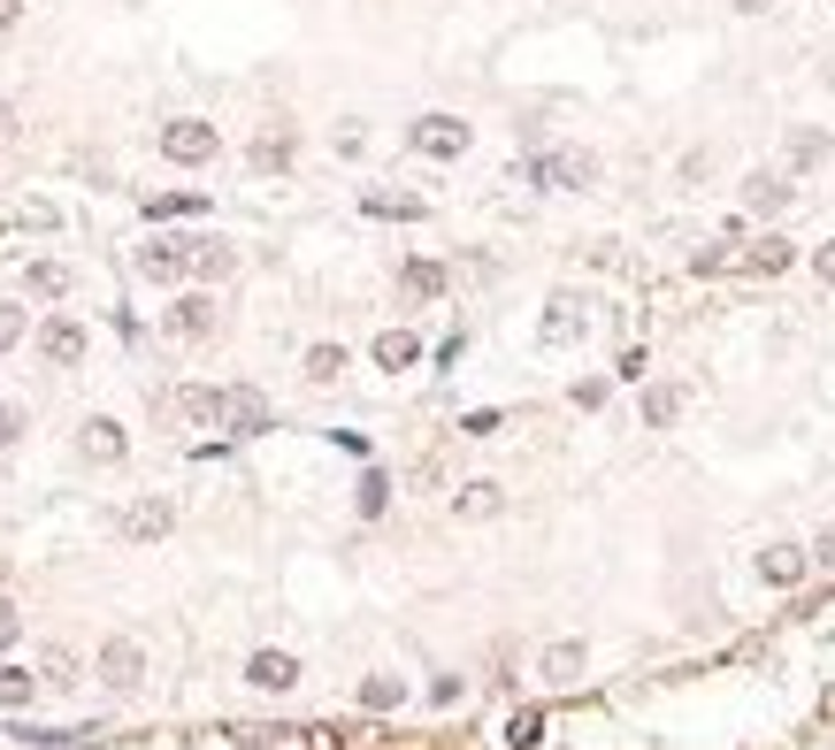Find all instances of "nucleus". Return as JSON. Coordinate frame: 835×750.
<instances>
[{"mask_svg":"<svg viewBox=\"0 0 835 750\" xmlns=\"http://www.w3.org/2000/svg\"><path fill=\"white\" fill-rule=\"evenodd\" d=\"M414 146L430 153V161H460V153H468V123H460V116H422V123H414Z\"/></svg>","mask_w":835,"mask_h":750,"instance_id":"obj_2","label":"nucleus"},{"mask_svg":"<svg viewBox=\"0 0 835 750\" xmlns=\"http://www.w3.org/2000/svg\"><path fill=\"white\" fill-rule=\"evenodd\" d=\"M39 352H46L54 368H77V360H85V329L62 314V322H46V329H39Z\"/></svg>","mask_w":835,"mask_h":750,"instance_id":"obj_6","label":"nucleus"},{"mask_svg":"<svg viewBox=\"0 0 835 750\" xmlns=\"http://www.w3.org/2000/svg\"><path fill=\"white\" fill-rule=\"evenodd\" d=\"M744 207H751V215H782V207H790V184H782V176H751V184H744Z\"/></svg>","mask_w":835,"mask_h":750,"instance_id":"obj_15","label":"nucleus"},{"mask_svg":"<svg viewBox=\"0 0 835 750\" xmlns=\"http://www.w3.org/2000/svg\"><path fill=\"white\" fill-rule=\"evenodd\" d=\"M15 8H23V0H0V31H8V23H15Z\"/></svg>","mask_w":835,"mask_h":750,"instance_id":"obj_40","label":"nucleus"},{"mask_svg":"<svg viewBox=\"0 0 835 750\" xmlns=\"http://www.w3.org/2000/svg\"><path fill=\"white\" fill-rule=\"evenodd\" d=\"M590 176H598L590 153H544V161H536V184H567V192H575V184H590Z\"/></svg>","mask_w":835,"mask_h":750,"instance_id":"obj_8","label":"nucleus"},{"mask_svg":"<svg viewBox=\"0 0 835 750\" xmlns=\"http://www.w3.org/2000/svg\"><path fill=\"white\" fill-rule=\"evenodd\" d=\"M736 8H744V15H767V8H774V0H736Z\"/></svg>","mask_w":835,"mask_h":750,"instance_id":"obj_38","label":"nucleus"},{"mask_svg":"<svg viewBox=\"0 0 835 750\" xmlns=\"http://www.w3.org/2000/svg\"><path fill=\"white\" fill-rule=\"evenodd\" d=\"M215 430H230V437H253V430H269V399H261L253 383H230V391H215Z\"/></svg>","mask_w":835,"mask_h":750,"instance_id":"obj_1","label":"nucleus"},{"mask_svg":"<svg viewBox=\"0 0 835 750\" xmlns=\"http://www.w3.org/2000/svg\"><path fill=\"white\" fill-rule=\"evenodd\" d=\"M123 536H131V544H154V536H169V506H162V498H139V506L123 513Z\"/></svg>","mask_w":835,"mask_h":750,"instance_id":"obj_9","label":"nucleus"},{"mask_svg":"<svg viewBox=\"0 0 835 750\" xmlns=\"http://www.w3.org/2000/svg\"><path fill=\"white\" fill-rule=\"evenodd\" d=\"M583 329H590V314H583V300H575V292H560V300L544 306V345H575Z\"/></svg>","mask_w":835,"mask_h":750,"instance_id":"obj_4","label":"nucleus"},{"mask_svg":"<svg viewBox=\"0 0 835 750\" xmlns=\"http://www.w3.org/2000/svg\"><path fill=\"white\" fill-rule=\"evenodd\" d=\"M544 682H552V689H575V682H583V643H552V651H544Z\"/></svg>","mask_w":835,"mask_h":750,"instance_id":"obj_12","label":"nucleus"},{"mask_svg":"<svg viewBox=\"0 0 835 750\" xmlns=\"http://www.w3.org/2000/svg\"><path fill=\"white\" fill-rule=\"evenodd\" d=\"M15 437H23V406H8V399H0V452L15 445Z\"/></svg>","mask_w":835,"mask_h":750,"instance_id":"obj_31","label":"nucleus"},{"mask_svg":"<svg viewBox=\"0 0 835 750\" xmlns=\"http://www.w3.org/2000/svg\"><path fill=\"white\" fill-rule=\"evenodd\" d=\"M399 697H406V689H399V682H391V674H376V682H368V689H360V705H368V713H391V705H399Z\"/></svg>","mask_w":835,"mask_h":750,"instance_id":"obj_27","label":"nucleus"},{"mask_svg":"<svg viewBox=\"0 0 835 750\" xmlns=\"http://www.w3.org/2000/svg\"><path fill=\"white\" fill-rule=\"evenodd\" d=\"M176 406H184V422H215V391H184Z\"/></svg>","mask_w":835,"mask_h":750,"instance_id":"obj_29","label":"nucleus"},{"mask_svg":"<svg viewBox=\"0 0 835 750\" xmlns=\"http://www.w3.org/2000/svg\"><path fill=\"white\" fill-rule=\"evenodd\" d=\"M162 153L169 161H215V123H169Z\"/></svg>","mask_w":835,"mask_h":750,"instance_id":"obj_3","label":"nucleus"},{"mask_svg":"<svg viewBox=\"0 0 835 750\" xmlns=\"http://www.w3.org/2000/svg\"><path fill=\"white\" fill-rule=\"evenodd\" d=\"M821 153H828V146H821L813 131H798V139H790V161H821Z\"/></svg>","mask_w":835,"mask_h":750,"instance_id":"obj_34","label":"nucleus"},{"mask_svg":"<svg viewBox=\"0 0 835 750\" xmlns=\"http://www.w3.org/2000/svg\"><path fill=\"white\" fill-rule=\"evenodd\" d=\"M0 705H8V713L31 705V674H23V666H0Z\"/></svg>","mask_w":835,"mask_h":750,"instance_id":"obj_28","label":"nucleus"},{"mask_svg":"<svg viewBox=\"0 0 835 750\" xmlns=\"http://www.w3.org/2000/svg\"><path fill=\"white\" fill-rule=\"evenodd\" d=\"M813 276H821V284H835V246H821V253H813Z\"/></svg>","mask_w":835,"mask_h":750,"instance_id":"obj_36","label":"nucleus"},{"mask_svg":"<svg viewBox=\"0 0 835 750\" xmlns=\"http://www.w3.org/2000/svg\"><path fill=\"white\" fill-rule=\"evenodd\" d=\"M192 269H199V276H230V246L199 238V246H192Z\"/></svg>","mask_w":835,"mask_h":750,"instance_id":"obj_25","label":"nucleus"},{"mask_svg":"<svg viewBox=\"0 0 835 750\" xmlns=\"http://www.w3.org/2000/svg\"><path fill=\"white\" fill-rule=\"evenodd\" d=\"M15 337H23V306H0V352H8Z\"/></svg>","mask_w":835,"mask_h":750,"instance_id":"obj_32","label":"nucleus"},{"mask_svg":"<svg viewBox=\"0 0 835 750\" xmlns=\"http://www.w3.org/2000/svg\"><path fill=\"white\" fill-rule=\"evenodd\" d=\"M399 284H406V300H437V292H445V269H430V261H406V276H399Z\"/></svg>","mask_w":835,"mask_h":750,"instance_id":"obj_20","label":"nucleus"},{"mask_svg":"<svg viewBox=\"0 0 835 750\" xmlns=\"http://www.w3.org/2000/svg\"><path fill=\"white\" fill-rule=\"evenodd\" d=\"M199 207H207L199 192H162V199H147V215H154V222H169V215H199Z\"/></svg>","mask_w":835,"mask_h":750,"instance_id":"obj_23","label":"nucleus"},{"mask_svg":"<svg viewBox=\"0 0 835 750\" xmlns=\"http://www.w3.org/2000/svg\"><path fill=\"white\" fill-rule=\"evenodd\" d=\"M736 269H751V276H782V269H790V246H782V238H767V246L736 253Z\"/></svg>","mask_w":835,"mask_h":750,"instance_id":"obj_18","label":"nucleus"},{"mask_svg":"<svg viewBox=\"0 0 835 750\" xmlns=\"http://www.w3.org/2000/svg\"><path fill=\"white\" fill-rule=\"evenodd\" d=\"M337 376H345V352L337 345H315L307 352V383H337Z\"/></svg>","mask_w":835,"mask_h":750,"instance_id":"obj_24","label":"nucleus"},{"mask_svg":"<svg viewBox=\"0 0 835 750\" xmlns=\"http://www.w3.org/2000/svg\"><path fill=\"white\" fill-rule=\"evenodd\" d=\"M8 139H15V116H8V108H0V146H8Z\"/></svg>","mask_w":835,"mask_h":750,"instance_id":"obj_39","label":"nucleus"},{"mask_svg":"<svg viewBox=\"0 0 835 750\" xmlns=\"http://www.w3.org/2000/svg\"><path fill=\"white\" fill-rule=\"evenodd\" d=\"M506 743L536 750V743H544V713H513V720H506Z\"/></svg>","mask_w":835,"mask_h":750,"instance_id":"obj_22","label":"nucleus"},{"mask_svg":"<svg viewBox=\"0 0 835 750\" xmlns=\"http://www.w3.org/2000/svg\"><path fill=\"white\" fill-rule=\"evenodd\" d=\"M15 635H23V612H15V605L0 598V651H8V643H15Z\"/></svg>","mask_w":835,"mask_h":750,"instance_id":"obj_33","label":"nucleus"},{"mask_svg":"<svg viewBox=\"0 0 835 750\" xmlns=\"http://www.w3.org/2000/svg\"><path fill=\"white\" fill-rule=\"evenodd\" d=\"M246 674H253L261 689H292V682H300V659H292V651H253Z\"/></svg>","mask_w":835,"mask_h":750,"instance_id":"obj_10","label":"nucleus"},{"mask_svg":"<svg viewBox=\"0 0 835 750\" xmlns=\"http://www.w3.org/2000/svg\"><path fill=\"white\" fill-rule=\"evenodd\" d=\"M383 498H391V482H383V475H368V482H360V513H383Z\"/></svg>","mask_w":835,"mask_h":750,"instance_id":"obj_30","label":"nucleus"},{"mask_svg":"<svg viewBox=\"0 0 835 750\" xmlns=\"http://www.w3.org/2000/svg\"><path fill=\"white\" fill-rule=\"evenodd\" d=\"M31 292H39V300H62V292H69V269H62V261H39V269H31Z\"/></svg>","mask_w":835,"mask_h":750,"instance_id":"obj_26","label":"nucleus"},{"mask_svg":"<svg viewBox=\"0 0 835 750\" xmlns=\"http://www.w3.org/2000/svg\"><path fill=\"white\" fill-rule=\"evenodd\" d=\"M77 445H85V459L116 467V459H123V430H116V422H85V437H77Z\"/></svg>","mask_w":835,"mask_h":750,"instance_id":"obj_14","label":"nucleus"},{"mask_svg":"<svg viewBox=\"0 0 835 750\" xmlns=\"http://www.w3.org/2000/svg\"><path fill=\"white\" fill-rule=\"evenodd\" d=\"M139 269H147L154 284H176V276L192 269V238H162V246H147V253H139Z\"/></svg>","mask_w":835,"mask_h":750,"instance_id":"obj_5","label":"nucleus"},{"mask_svg":"<svg viewBox=\"0 0 835 750\" xmlns=\"http://www.w3.org/2000/svg\"><path fill=\"white\" fill-rule=\"evenodd\" d=\"M360 207H368V215H391V222H422V199H414V192H368Z\"/></svg>","mask_w":835,"mask_h":750,"instance_id":"obj_17","label":"nucleus"},{"mask_svg":"<svg viewBox=\"0 0 835 750\" xmlns=\"http://www.w3.org/2000/svg\"><path fill=\"white\" fill-rule=\"evenodd\" d=\"M759 567H767V583H774V590H790V583L805 575V552H798V544H767V559H759Z\"/></svg>","mask_w":835,"mask_h":750,"instance_id":"obj_16","label":"nucleus"},{"mask_svg":"<svg viewBox=\"0 0 835 750\" xmlns=\"http://www.w3.org/2000/svg\"><path fill=\"white\" fill-rule=\"evenodd\" d=\"M207 329H215V300H199V292H192V300H176L169 337H207Z\"/></svg>","mask_w":835,"mask_h":750,"instance_id":"obj_11","label":"nucleus"},{"mask_svg":"<svg viewBox=\"0 0 835 750\" xmlns=\"http://www.w3.org/2000/svg\"><path fill=\"white\" fill-rule=\"evenodd\" d=\"M813 559H821V567L835 575V529H821V544H813Z\"/></svg>","mask_w":835,"mask_h":750,"instance_id":"obj_37","label":"nucleus"},{"mask_svg":"<svg viewBox=\"0 0 835 750\" xmlns=\"http://www.w3.org/2000/svg\"><path fill=\"white\" fill-rule=\"evenodd\" d=\"M682 406H690V391H682V383H652V391H644V422H652V430H668Z\"/></svg>","mask_w":835,"mask_h":750,"instance_id":"obj_13","label":"nucleus"},{"mask_svg":"<svg viewBox=\"0 0 835 750\" xmlns=\"http://www.w3.org/2000/svg\"><path fill=\"white\" fill-rule=\"evenodd\" d=\"M139 674H147V651L139 643H108L100 651V682L108 689H139Z\"/></svg>","mask_w":835,"mask_h":750,"instance_id":"obj_7","label":"nucleus"},{"mask_svg":"<svg viewBox=\"0 0 835 750\" xmlns=\"http://www.w3.org/2000/svg\"><path fill=\"white\" fill-rule=\"evenodd\" d=\"M376 360H383V368H414V360H422V345H414L406 329H383V337H376Z\"/></svg>","mask_w":835,"mask_h":750,"instance_id":"obj_19","label":"nucleus"},{"mask_svg":"<svg viewBox=\"0 0 835 750\" xmlns=\"http://www.w3.org/2000/svg\"><path fill=\"white\" fill-rule=\"evenodd\" d=\"M453 506H460L468 521H484V513H499V482H468V490H460Z\"/></svg>","mask_w":835,"mask_h":750,"instance_id":"obj_21","label":"nucleus"},{"mask_svg":"<svg viewBox=\"0 0 835 750\" xmlns=\"http://www.w3.org/2000/svg\"><path fill=\"white\" fill-rule=\"evenodd\" d=\"M284 153H292L284 139H261V146H253V161H261V169H284Z\"/></svg>","mask_w":835,"mask_h":750,"instance_id":"obj_35","label":"nucleus"}]
</instances>
